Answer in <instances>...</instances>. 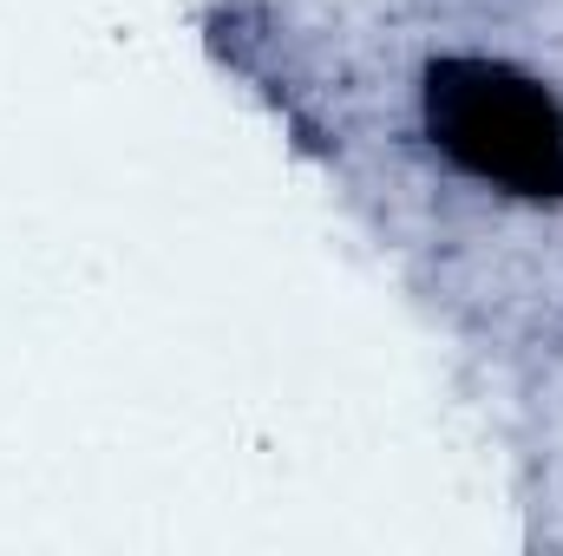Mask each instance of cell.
I'll return each mask as SVG.
<instances>
[{
	"instance_id": "cell-1",
	"label": "cell",
	"mask_w": 563,
	"mask_h": 556,
	"mask_svg": "<svg viewBox=\"0 0 563 556\" xmlns=\"http://www.w3.org/2000/svg\"><path fill=\"white\" fill-rule=\"evenodd\" d=\"M407 119L426 164L505 210H563V79L525 53L439 40L413 59Z\"/></svg>"
}]
</instances>
